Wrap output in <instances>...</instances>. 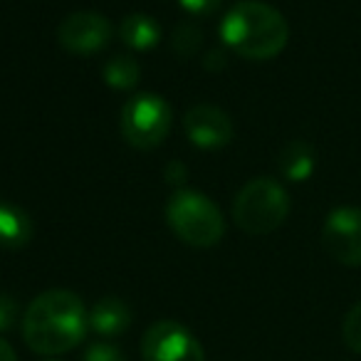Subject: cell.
Segmentation results:
<instances>
[{"instance_id": "6da1fadb", "label": "cell", "mask_w": 361, "mask_h": 361, "mask_svg": "<svg viewBox=\"0 0 361 361\" xmlns=\"http://www.w3.org/2000/svg\"><path fill=\"white\" fill-rule=\"evenodd\" d=\"M90 329V312L70 290H47L23 314V339L35 354L57 356L82 344Z\"/></svg>"}, {"instance_id": "7a4b0ae2", "label": "cell", "mask_w": 361, "mask_h": 361, "mask_svg": "<svg viewBox=\"0 0 361 361\" xmlns=\"http://www.w3.org/2000/svg\"><path fill=\"white\" fill-rule=\"evenodd\" d=\"M221 37L235 55L262 62L287 47L290 25L277 8L262 0H240L223 18Z\"/></svg>"}, {"instance_id": "3957f363", "label": "cell", "mask_w": 361, "mask_h": 361, "mask_svg": "<svg viewBox=\"0 0 361 361\" xmlns=\"http://www.w3.org/2000/svg\"><path fill=\"white\" fill-rule=\"evenodd\" d=\"M166 221L178 240L191 247H213L226 235V221L201 191H176L166 206Z\"/></svg>"}, {"instance_id": "277c9868", "label": "cell", "mask_w": 361, "mask_h": 361, "mask_svg": "<svg viewBox=\"0 0 361 361\" xmlns=\"http://www.w3.org/2000/svg\"><path fill=\"white\" fill-rule=\"evenodd\" d=\"M290 216V196L275 178H255L233 201V221L247 235H267Z\"/></svg>"}, {"instance_id": "5b68a950", "label": "cell", "mask_w": 361, "mask_h": 361, "mask_svg": "<svg viewBox=\"0 0 361 361\" xmlns=\"http://www.w3.org/2000/svg\"><path fill=\"white\" fill-rule=\"evenodd\" d=\"M171 124H173V116H171L169 102L151 92L131 97L121 109L119 119L121 136L126 139V144L139 151H151L164 144Z\"/></svg>"}, {"instance_id": "8992f818", "label": "cell", "mask_w": 361, "mask_h": 361, "mask_svg": "<svg viewBox=\"0 0 361 361\" xmlns=\"http://www.w3.org/2000/svg\"><path fill=\"white\" fill-rule=\"evenodd\" d=\"M141 356L144 361H206L201 341L173 319H161L144 331Z\"/></svg>"}, {"instance_id": "52a82bcc", "label": "cell", "mask_w": 361, "mask_h": 361, "mask_svg": "<svg viewBox=\"0 0 361 361\" xmlns=\"http://www.w3.org/2000/svg\"><path fill=\"white\" fill-rule=\"evenodd\" d=\"M111 37H114V27L99 13H70L57 25V42L70 55H97L109 45Z\"/></svg>"}, {"instance_id": "ba28073f", "label": "cell", "mask_w": 361, "mask_h": 361, "mask_svg": "<svg viewBox=\"0 0 361 361\" xmlns=\"http://www.w3.org/2000/svg\"><path fill=\"white\" fill-rule=\"evenodd\" d=\"M322 245L336 262L346 267L361 265V208H336L322 228Z\"/></svg>"}, {"instance_id": "9c48e42d", "label": "cell", "mask_w": 361, "mask_h": 361, "mask_svg": "<svg viewBox=\"0 0 361 361\" xmlns=\"http://www.w3.org/2000/svg\"><path fill=\"white\" fill-rule=\"evenodd\" d=\"M183 129L198 149H223L233 139V121L223 109L213 104H196L183 116Z\"/></svg>"}, {"instance_id": "30bf717a", "label": "cell", "mask_w": 361, "mask_h": 361, "mask_svg": "<svg viewBox=\"0 0 361 361\" xmlns=\"http://www.w3.org/2000/svg\"><path fill=\"white\" fill-rule=\"evenodd\" d=\"M131 324V310L119 297H102L90 310V329L99 336H119L129 329Z\"/></svg>"}, {"instance_id": "8fae6325", "label": "cell", "mask_w": 361, "mask_h": 361, "mask_svg": "<svg viewBox=\"0 0 361 361\" xmlns=\"http://www.w3.org/2000/svg\"><path fill=\"white\" fill-rule=\"evenodd\" d=\"M119 40L136 52L154 50L161 42V27L146 13H131L119 23Z\"/></svg>"}, {"instance_id": "7c38bea8", "label": "cell", "mask_w": 361, "mask_h": 361, "mask_svg": "<svg viewBox=\"0 0 361 361\" xmlns=\"http://www.w3.org/2000/svg\"><path fill=\"white\" fill-rule=\"evenodd\" d=\"M32 238V221L23 208L0 203V247L18 250Z\"/></svg>"}, {"instance_id": "4fadbf2b", "label": "cell", "mask_w": 361, "mask_h": 361, "mask_svg": "<svg viewBox=\"0 0 361 361\" xmlns=\"http://www.w3.org/2000/svg\"><path fill=\"white\" fill-rule=\"evenodd\" d=\"M280 173L290 180H307L317 169V154L307 141H290L280 151Z\"/></svg>"}, {"instance_id": "5bb4252c", "label": "cell", "mask_w": 361, "mask_h": 361, "mask_svg": "<svg viewBox=\"0 0 361 361\" xmlns=\"http://www.w3.org/2000/svg\"><path fill=\"white\" fill-rule=\"evenodd\" d=\"M139 77L141 67L131 55H116L104 65V82L111 90H134Z\"/></svg>"}, {"instance_id": "9a60e30c", "label": "cell", "mask_w": 361, "mask_h": 361, "mask_svg": "<svg viewBox=\"0 0 361 361\" xmlns=\"http://www.w3.org/2000/svg\"><path fill=\"white\" fill-rule=\"evenodd\" d=\"M201 42H203L201 27L191 20H183V23H178V27L173 30L171 45H173V50L178 52L180 57H191L201 50Z\"/></svg>"}, {"instance_id": "2e32d148", "label": "cell", "mask_w": 361, "mask_h": 361, "mask_svg": "<svg viewBox=\"0 0 361 361\" xmlns=\"http://www.w3.org/2000/svg\"><path fill=\"white\" fill-rule=\"evenodd\" d=\"M341 339L349 346L351 351L361 354V302H356L344 317V324H341Z\"/></svg>"}, {"instance_id": "e0dca14e", "label": "cell", "mask_w": 361, "mask_h": 361, "mask_svg": "<svg viewBox=\"0 0 361 361\" xmlns=\"http://www.w3.org/2000/svg\"><path fill=\"white\" fill-rule=\"evenodd\" d=\"M18 319H20V307H18V302L13 300L11 295H6V292H0V334H3V331H11L13 326L18 324Z\"/></svg>"}, {"instance_id": "ac0fdd59", "label": "cell", "mask_w": 361, "mask_h": 361, "mask_svg": "<svg viewBox=\"0 0 361 361\" xmlns=\"http://www.w3.org/2000/svg\"><path fill=\"white\" fill-rule=\"evenodd\" d=\"M85 361H126V356L109 341H97V344H92L87 349Z\"/></svg>"}, {"instance_id": "d6986e66", "label": "cell", "mask_w": 361, "mask_h": 361, "mask_svg": "<svg viewBox=\"0 0 361 361\" xmlns=\"http://www.w3.org/2000/svg\"><path fill=\"white\" fill-rule=\"evenodd\" d=\"M180 8L188 13V16H196V18H203V16H211L221 8L223 0H178Z\"/></svg>"}, {"instance_id": "ffe728a7", "label": "cell", "mask_w": 361, "mask_h": 361, "mask_svg": "<svg viewBox=\"0 0 361 361\" xmlns=\"http://www.w3.org/2000/svg\"><path fill=\"white\" fill-rule=\"evenodd\" d=\"M0 361H18V354L13 351V346L0 336Z\"/></svg>"}, {"instance_id": "44dd1931", "label": "cell", "mask_w": 361, "mask_h": 361, "mask_svg": "<svg viewBox=\"0 0 361 361\" xmlns=\"http://www.w3.org/2000/svg\"><path fill=\"white\" fill-rule=\"evenodd\" d=\"M45 361H57V359H45Z\"/></svg>"}]
</instances>
